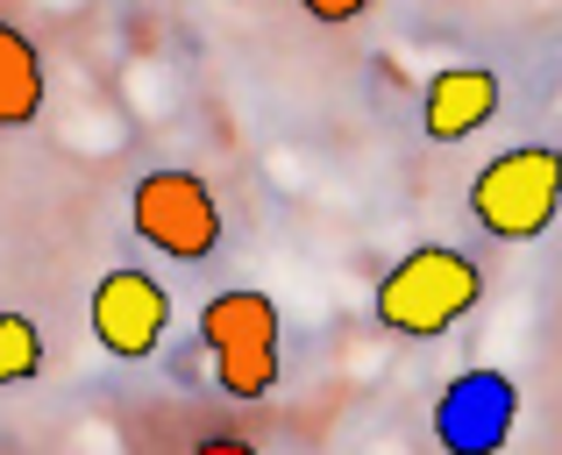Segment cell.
<instances>
[{
	"instance_id": "cell-1",
	"label": "cell",
	"mask_w": 562,
	"mask_h": 455,
	"mask_svg": "<svg viewBox=\"0 0 562 455\" xmlns=\"http://www.w3.org/2000/svg\"><path fill=\"white\" fill-rule=\"evenodd\" d=\"M477 299H484L477 257H463V249H449V242H420L378 277L371 314H378V328L406 334V342H435V334H449L463 314H477Z\"/></svg>"
},
{
	"instance_id": "cell-2",
	"label": "cell",
	"mask_w": 562,
	"mask_h": 455,
	"mask_svg": "<svg viewBox=\"0 0 562 455\" xmlns=\"http://www.w3.org/2000/svg\"><path fill=\"white\" fill-rule=\"evenodd\" d=\"M562 214V150L555 143H513L470 179V221L498 242H541Z\"/></svg>"
},
{
	"instance_id": "cell-3",
	"label": "cell",
	"mask_w": 562,
	"mask_h": 455,
	"mask_svg": "<svg viewBox=\"0 0 562 455\" xmlns=\"http://www.w3.org/2000/svg\"><path fill=\"white\" fill-rule=\"evenodd\" d=\"M278 334H285L278 299L257 292V285H228V292H214V299L200 306V349H206V363H214V377H221L228 399H271Z\"/></svg>"
},
{
	"instance_id": "cell-4",
	"label": "cell",
	"mask_w": 562,
	"mask_h": 455,
	"mask_svg": "<svg viewBox=\"0 0 562 455\" xmlns=\"http://www.w3.org/2000/svg\"><path fill=\"white\" fill-rule=\"evenodd\" d=\"M128 221L171 263H200L221 249V200L200 171H143L128 193Z\"/></svg>"
},
{
	"instance_id": "cell-5",
	"label": "cell",
	"mask_w": 562,
	"mask_h": 455,
	"mask_svg": "<svg viewBox=\"0 0 562 455\" xmlns=\"http://www.w3.org/2000/svg\"><path fill=\"white\" fill-rule=\"evenodd\" d=\"M86 320H93V342L108 356L143 363V356H157V342L171 328V292L150 271H136V263H114L93 285V299H86Z\"/></svg>"
},
{
	"instance_id": "cell-6",
	"label": "cell",
	"mask_w": 562,
	"mask_h": 455,
	"mask_svg": "<svg viewBox=\"0 0 562 455\" xmlns=\"http://www.w3.org/2000/svg\"><path fill=\"white\" fill-rule=\"evenodd\" d=\"M498 100H506L498 71H484V65H441L435 79H427V93H420L427 143H463V136H477V128H492L498 122Z\"/></svg>"
},
{
	"instance_id": "cell-7",
	"label": "cell",
	"mask_w": 562,
	"mask_h": 455,
	"mask_svg": "<svg viewBox=\"0 0 562 455\" xmlns=\"http://www.w3.org/2000/svg\"><path fill=\"white\" fill-rule=\"evenodd\" d=\"M506 420H513V399L498 377H463V385H449V406H441V442L449 448H498L506 442Z\"/></svg>"
},
{
	"instance_id": "cell-8",
	"label": "cell",
	"mask_w": 562,
	"mask_h": 455,
	"mask_svg": "<svg viewBox=\"0 0 562 455\" xmlns=\"http://www.w3.org/2000/svg\"><path fill=\"white\" fill-rule=\"evenodd\" d=\"M43 114V57L14 22H0V128H29Z\"/></svg>"
},
{
	"instance_id": "cell-9",
	"label": "cell",
	"mask_w": 562,
	"mask_h": 455,
	"mask_svg": "<svg viewBox=\"0 0 562 455\" xmlns=\"http://www.w3.org/2000/svg\"><path fill=\"white\" fill-rule=\"evenodd\" d=\"M43 377V328L29 314H0V385Z\"/></svg>"
},
{
	"instance_id": "cell-10",
	"label": "cell",
	"mask_w": 562,
	"mask_h": 455,
	"mask_svg": "<svg viewBox=\"0 0 562 455\" xmlns=\"http://www.w3.org/2000/svg\"><path fill=\"white\" fill-rule=\"evenodd\" d=\"M292 8L314 14V22H357V14L371 8V0H292Z\"/></svg>"
}]
</instances>
